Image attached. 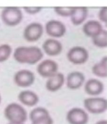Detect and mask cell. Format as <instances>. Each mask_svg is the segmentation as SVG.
Returning <instances> with one entry per match:
<instances>
[{
    "label": "cell",
    "mask_w": 107,
    "mask_h": 124,
    "mask_svg": "<svg viewBox=\"0 0 107 124\" xmlns=\"http://www.w3.org/2000/svg\"><path fill=\"white\" fill-rule=\"evenodd\" d=\"M13 57L17 62L35 65L43 59V53L38 46H19L15 49Z\"/></svg>",
    "instance_id": "obj_1"
},
{
    "label": "cell",
    "mask_w": 107,
    "mask_h": 124,
    "mask_svg": "<svg viewBox=\"0 0 107 124\" xmlns=\"http://www.w3.org/2000/svg\"><path fill=\"white\" fill-rule=\"evenodd\" d=\"M4 114L9 123H24L27 119V113L26 109L17 103L8 104L5 109Z\"/></svg>",
    "instance_id": "obj_2"
},
{
    "label": "cell",
    "mask_w": 107,
    "mask_h": 124,
    "mask_svg": "<svg viewBox=\"0 0 107 124\" xmlns=\"http://www.w3.org/2000/svg\"><path fill=\"white\" fill-rule=\"evenodd\" d=\"M1 18L6 25L15 27L22 21L23 13L18 8H6L2 10Z\"/></svg>",
    "instance_id": "obj_3"
},
{
    "label": "cell",
    "mask_w": 107,
    "mask_h": 124,
    "mask_svg": "<svg viewBox=\"0 0 107 124\" xmlns=\"http://www.w3.org/2000/svg\"><path fill=\"white\" fill-rule=\"evenodd\" d=\"M85 109L92 114H101L107 109V101L101 97L87 98L84 101Z\"/></svg>",
    "instance_id": "obj_4"
},
{
    "label": "cell",
    "mask_w": 107,
    "mask_h": 124,
    "mask_svg": "<svg viewBox=\"0 0 107 124\" xmlns=\"http://www.w3.org/2000/svg\"><path fill=\"white\" fill-rule=\"evenodd\" d=\"M67 58L73 64L81 65L88 60L89 53L87 49L82 46H73L68 51Z\"/></svg>",
    "instance_id": "obj_5"
},
{
    "label": "cell",
    "mask_w": 107,
    "mask_h": 124,
    "mask_svg": "<svg viewBox=\"0 0 107 124\" xmlns=\"http://www.w3.org/2000/svg\"><path fill=\"white\" fill-rule=\"evenodd\" d=\"M43 34V27L40 23L33 22L28 24L23 30V38L28 42L38 40Z\"/></svg>",
    "instance_id": "obj_6"
},
{
    "label": "cell",
    "mask_w": 107,
    "mask_h": 124,
    "mask_svg": "<svg viewBox=\"0 0 107 124\" xmlns=\"http://www.w3.org/2000/svg\"><path fill=\"white\" fill-rule=\"evenodd\" d=\"M14 82L20 87H28L33 85L35 77L33 72L30 70H21L17 71L14 75Z\"/></svg>",
    "instance_id": "obj_7"
},
{
    "label": "cell",
    "mask_w": 107,
    "mask_h": 124,
    "mask_svg": "<svg viewBox=\"0 0 107 124\" xmlns=\"http://www.w3.org/2000/svg\"><path fill=\"white\" fill-rule=\"evenodd\" d=\"M46 31L48 36L54 38H62L66 33V27L60 21L50 20L46 24Z\"/></svg>",
    "instance_id": "obj_8"
},
{
    "label": "cell",
    "mask_w": 107,
    "mask_h": 124,
    "mask_svg": "<svg viewBox=\"0 0 107 124\" xmlns=\"http://www.w3.org/2000/svg\"><path fill=\"white\" fill-rule=\"evenodd\" d=\"M58 64L52 60H43L37 67L39 75L43 78H50L58 72Z\"/></svg>",
    "instance_id": "obj_9"
},
{
    "label": "cell",
    "mask_w": 107,
    "mask_h": 124,
    "mask_svg": "<svg viewBox=\"0 0 107 124\" xmlns=\"http://www.w3.org/2000/svg\"><path fill=\"white\" fill-rule=\"evenodd\" d=\"M66 118L70 124H87L89 115L83 109L74 107L68 111Z\"/></svg>",
    "instance_id": "obj_10"
},
{
    "label": "cell",
    "mask_w": 107,
    "mask_h": 124,
    "mask_svg": "<svg viewBox=\"0 0 107 124\" xmlns=\"http://www.w3.org/2000/svg\"><path fill=\"white\" fill-rule=\"evenodd\" d=\"M85 81L84 73L80 71H73L70 73L66 78V85L68 88L75 90L81 87Z\"/></svg>",
    "instance_id": "obj_11"
},
{
    "label": "cell",
    "mask_w": 107,
    "mask_h": 124,
    "mask_svg": "<svg viewBox=\"0 0 107 124\" xmlns=\"http://www.w3.org/2000/svg\"><path fill=\"white\" fill-rule=\"evenodd\" d=\"M43 49L46 54L51 57H55L59 54L62 51V43L54 38H48L43 44Z\"/></svg>",
    "instance_id": "obj_12"
},
{
    "label": "cell",
    "mask_w": 107,
    "mask_h": 124,
    "mask_svg": "<svg viewBox=\"0 0 107 124\" xmlns=\"http://www.w3.org/2000/svg\"><path fill=\"white\" fill-rule=\"evenodd\" d=\"M65 79L63 73L60 72H57L56 74H54L51 77L48 78L46 83V87L47 90L54 93L58 91L62 88L65 83Z\"/></svg>",
    "instance_id": "obj_13"
},
{
    "label": "cell",
    "mask_w": 107,
    "mask_h": 124,
    "mask_svg": "<svg viewBox=\"0 0 107 124\" xmlns=\"http://www.w3.org/2000/svg\"><path fill=\"white\" fill-rule=\"evenodd\" d=\"M103 30L102 24L98 21L90 20L86 22L82 27L83 32L89 38H95Z\"/></svg>",
    "instance_id": "obj_14"
},
{
    "label": "cell",
    "mask_w": 107,
    "mask_h": 124,
    "mask_svg": "<svg viewBox=\"0 0 107 124\" xmlns=\"http://www.w3.org/2000/svg\"><path fill=\"white\" fill-rule=\"evenodd\" d=\"M19 101L25 106L34 107L39 101L38 95L31 90H23L18 96Z\"/></svg>",
    "instance_id": "obj_15"
},
{
    "label": "cell",
    "mask_w": 107,
    "mask_h": 124,
    "mask_svg": "<svg viewBox=\"0 0 107 124\" xmlns=\"http://www.w3.org/2000/svg\"><path fill=\"white\" fill-rule=\"evenodd\" d=\"M104 90V86L103 82L100 80L96 79H89L84 85V90L85 92L92 96L99 95L103 93Z\"/></svg>",
    "instance_id": "obj_16"
},
{
    "label": "cell",
    "mask_w": 107,
    "mask_h": 124,
    "mask_svg": "<svg viewBox=\"0 0 107 124\" xmlns=\"http://www.w3.org/2000/svg\"><path fill=\"white\" fill-rule=\"evenodd\" d=\"M88 16V9L87 8H75L73 13L70 16V21L75 26L81 25L86 20Z\"/></svg>",
    "instance_id": "obj_17"
},
{
    "label": "cell",
    "mask_w": 107,
    "mask_h": 124,
    "mask_svg": "<svg viewBox=\"0 0 107 124\" xmlns=\"http://www.w3.org/2000/svg\"><path fill=\"white\" fill-rule=\"evenodd\" d=\"M107 57H103L100 61L95 64L92 68V72L95 76L100 78H106L107 77Z\"/></svg>",
    "instance_id": "obj_18"
},
{
    "label": "cell",
    "mask_w": 107,
    "mask_h": 124,
    "mask_svg": "<svg viewBox=\"0 0 107 124\" xmlns=\"http://www.w3.org/2000/svg\"><path fill=\"white\" fill-rule=\"evenodd\" d=\"M93 44L100 48H105L107 47V31L103 30L102 32L96 37L92 38Z\"/></svg>",
    "instance_id": "obj_19"
},
{
    "label": "cell",
    "mask_w": 107,
    "mask_h": 124,
    "mask_svg": "<svg viewBox=\"0 0 107 124\" xmlns=\"http://www.w3.org/2000/svg\"><path fill=\"white\" fill-rule=\"evenodd\" d=\"M12 54V48L8 44L0 45V62L7 61Z\"/></svg>",
    "instance_id": "obj_20"
},
{
    "label": "cell",
    "mask_w": 107,
    "mask_h": 124,
    "mask_svg": "<svg viewBox=\"0 0 107 124\" xmlns=\"http://www.w3.org/2000/svg\"><path fill=\"white\" fill-rule=\"evenodd\" d=\"M46 115H49V112L48 111L43 107H36L35 109H33L31 112L30 113V118L31 120V121H33L38 118L46 116Z\"/></svg>",
    "instance_id": "obj_21"
},
{
    "label": "cell",
    "mask_w": 107,
    "mask_h": 124,
    "mask_svg": "<svg viewBox=\"0 0 107 124\" xmlns=\"http://www.w3.org/2000/svg\"><path fill=\"white\" fill-rule=\"evenodd\" d=\"M55 13L60 16L62 17H68L71 16L72 14L73 13V11L75 10V8H60L57 7L54 9Z\"/></svg>",
    "instance_id": "obj_22"
},
{
    "label": "cell",
    "mask_w": 107,
    "mask_h": 124,
    "mask_svg": "<svg viewBox=\"0 0 107 124\" xmlns=\"http://www.w3.org/2000/svg\"><path fill=\"white\" fill-rule=\"evenodd\" d=\"M54 120L52 117L49 115H46L40 118H38L32 121V124H53Z\"/></svg>",
    "instance_id": "obj_23"
},
{
    "label": "cell",
    "mask_w": 107,
    "mask_h": 124,
    "mask_svg": "<svg viewBox=\"0 0 107 124\" xmlns=\"http://www.w3.org/2000/svg\"><path fill=\"white\" fill-rule=\"evenodd\" d=\"M98 18L101 22L106 23V21H107V8H106V7H103L99 10Z\"/></svg>",
    "instance_id": "obj_24"
},
{
    "label": "cell",
    "mask_w": 107,
    "mask_h": 124,
    "mask_svg": "<svg viewBox=\"0 0 107 124\" xmlns=\"http://www.w3.org/2000/svg\"><path fill=\"white\" fill-rule=\"evenodd\" d=\"M23 10L26 13H28L30 15H35V14H38V13H40L42 10V8H40V7H32V8L26 7V8H23Z\"/></svg>",
    "instance_id": "obj_25"
},
{
    "label": "cell",
    "mask_w": 107,
    "mask_h": 124,
    "mask_svg": "<svg viewBox=\"0 0 107 124\" xmlns=\"http://www.w3.org/2000/svg\"><path fill=\"white\" fill-rule=\"evenodd\" d=\"M95 124H107V120H101L98 121Z\"/></svg>",
    "instance_id": "obj_26"
},
{
    "label": "cell",
    "mask_w": 107,
    "mask_h": 124,
    "mask_svg": "<svg viewBox=\"0 0 107 124\" xmlns=\"http://www.w3.org/2000/svg\"><path fill=\"white\" fill-rule=\"evenodd\" d=\"M8 124H24V123H9Z\"/></svg>",
    "instance_id": "obj_27"
},
{
    "label": "cell",
    "mask_w": 107,
    "mask_h": 124,
    "mask_svg": "<svg viewBox=\"0 0 107 124\" xmlns=\"http://www.w3.org/2000/svg\"><path fill=\"white\" fill-rule=\"evenodd\" d=\"M1 101H2V97H1V95H0V103H1Z\"/></svg>",
    "instance_id": "obj_28"
}]
</instances>
